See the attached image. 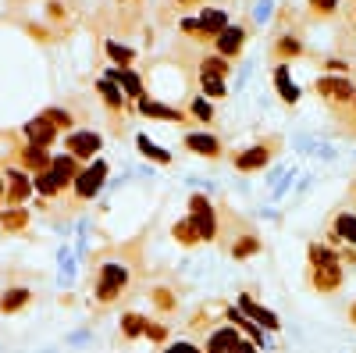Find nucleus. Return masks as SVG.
<instances>
[{
    "instance_id": "f257e3e1",
    "label": "nucleus",
    "mask_w": 356,
    "mask_h": 353,
    "mask_svg": "<svg viewBox=\"0 0 356 353\" xmlns=\"http://www.w3.org/2000/svg\"><path fill=\"white\" fill-rule=\"evenodd\" d=\"M307 257H310V285L321 292V297L339 292V289H342V279H346L342 257H339L328 243H310Z\"/></svg>"
},
{
    "instance_id": "f03ea898",
    "label": "nucleus",
    "mask_w": 356,
    "mask_h": 353,
    "mask_svg": "<svg viewBox=\"0 0 356 353\" xmlns=\"http://www.w3.org/2000/svg\"><path fill=\"white\" fill-rule=\"evenodd\" d=\"M79 171H82V164H79L72 154H54L50 168L40 171V175H33V189H36L40 196L54 200V196H61L65 189H72V182H75Z\"/></svg>"
},
{
    "instance_id": "7ed1b4c3",
    "label": "nucleus",
    "mask_w": 356,
    "mask_h": 353,
    "mask_svg": "<svg viewBox=\"0 0 356 353\" xmlns=\"http://www.w3.org/2000/svg\"><path fill=\"white\" fill-rule=\"evenodd\" d=\"M107 161L104 157H97V161H89L79 175H75V182H72V200L75 203H89L104 186H107Z\"/></svg>"
},
{
    "instance_id": "20e7f679",
    "label": "nucleus",
    "mask_w": 356,
    "mask_h": 353,
    "mask_svg": "<svg viewBox=\"0 0 356 353\" xmlns=\"http://www.w3.org/2000/svg\"><path fill=\"white\" fill-rule=\"evenodd\" d=\"M129 289V268L122 260H107L97 272V304H114Z\"/></svg>"
},
{
    "instance_id": "39448f33",
    "label": "nucleus",
    "mask_w": 356,
    "mask_h": 353,
    "mask_svg": "<svg viewBox=\"0 0 356 353\" xmlns=\"http://www.w3.org/2000/svg\"><path fill=\"white\" fill-rule=\"evenodd\" d=\"M189 221H193V228L200 235V243H214L218 240V232H221L218 211H214V203L207 200L203 193H193L189 196Z\"/></svg>"
},
{
    "instance_id": "423d86ee",
    "label": "nucleus",
    "mask_w": 356,
    "mask_h": 353,
    "mask_svg": "<svg viewBox=\"0 0 356 353\" xmlns=\"http://www.w3.org/2000/svg\"><path fill=\"white\" fill-rule=\"evenodd\" d=\"M314 90L324 104H332V107H342V104H353L356 97V82L349 75H321L314 82Z\"/></svg>"
},
{
    "instance_id": "0eeeda50",
    "label": "nucleus",
    "mask_w": 356,
    "mask_h": 353,
    "mask_svg": "<svg viewBox=\"0 0 356 353\" xmlns=\"http://www.w3.org/2000/svg\"><path fill=\"white\" fill-rule=\"evenodd\" d=\"M65 150L79 161V164H89V161H97V154L104 150V136L93 132V129H72L65 136Z\"/></svg>"
},
{
    "instance_id": "6e6552de",
    "label": "nucleus",
    "mask_w": 356,
    "mask_h": 353,
    "mask_svg": "<svg viewBox=\"0 0 356 353\" xmlns=\"http://www.w3.org/2000/svg\"><path fill=\"white\" fill-rule=\"evenodd\" d=\"M275 146H278V139H267V143H253V146H246V150H239L232 157V164H235V171H264L267 168V161L275 157Z\"/></svg>"
},
{
    "instance_id": "1a4fd4ad",
    "label": "nucleus",
    "mask_w": 356,
    "mask_h": 353,
    "mask_svg": "<svg viewBox=\"0 0 356 353\" xmlns=\"http://www.w3.org/2000/svg\"><path fill=\"white\" fill-rule=\"evenodd\" d=\"M182 146L189 154H196V157H207V161H218L221 154H225V146H221V139L214 136V132H186L182 136Z\"/></svg>"
},
{
    "instance_id": "9d476101",
    "label": "nucleus",
    "mask_w": 356,
    "mask_h": 353,
    "mask_svg": "<svg viewBox=\"0 0 356 353\" xmlns=\"http://www.w3.org/2000/svg\"><path fill=\"white\" fill-rule=\"evenodd\" d=\"M4 186H8V207H18V203H25L29 196H33V175L22 171V168H8L4 171Z\"/></svg>"
},
{
    "instance_id": "9b49d317",
    "label": "nucleus",
    "mask_w": 356,
    "mask_h": 353,
    "mask_svg": "<svg viewBox=\"0 0 356 353\" xmlns=\"http://www.w3.org/2000/svg\"><path fill=\"white\" fill-rule=\"evenodd\" d=\"M104 79H111V82H114L118 90H122L132 104H139V100L146 97V86H143V79H139L132 68H118V65H114V68H107V72H104Z\"/></svg>"
},
{
    "instance_id": "f8f14e48",
    "label": "nucleus",
    "mask_w": 356,
    "mask_h": 353,
    "mask_svg": "<svg viewBox=\"0 0 356 353\" xmlns=\"http://www.w3.org/2000/svg\"><path fill=\"white\" fill-rule=\"evenodd\" d=\"M239 311L253 321V325H260L264 332H278L282 329V317L275 314V311H267V307H260L253 297H250V292H243V297H239Z\"/></svg>"
},
{
    "instance_id": "ddd939ff",
    "label": "nucleus",
    "mask_w": 356,
    "mask_h": 353,
    "mask_svg": "<svg viewBox=\"0 0 356 353\" xmlns=\"http://www.w3.org/2000/svg\"><path fill=\"white\" fill-rule=\"evenodd\" d=\"M50 161H54V154L47 150V146H33V143L18 146V168H22V171H29V175L47 171V168H50Z\"/></svg>"
},
{
    "instance_id": "4468645a",
    "label": "nucleus",
    "mask_w": 356,
    "mask_h": 353,
    "mask_svg": "<svg viewBox=\"0 0 356 353\" xmlns=\"http://www.w3.org/2000/svg\"><path fill=\"white\" fill-rule=\"evenodd\" d=\"M22 136H25V143H33V146H54V139H57V129L47 122L43 114H36V118H29V122L22 125Z\"/></svg>"
},
{
    "instance_id": "2eb2a0df",
    "label": "nucleus",
    "mask_w": 356,
    "mask_h": 353,
    "mask_svg": "<svg viewBox=\"0 0 356 353\" xmlns=\"http://www.w3.org/2000/svg\"><path fill=\"white\" fill-rule=\"evenodd\" d=\"M243 47H246V29H243V25H228L225 33L214 40V50L225 57V61L239 57V54H243Z\"/></svg>"
},
{
    "instance_id": "dca6fc26",
    "label": "nucleus",
    "mask_w": 356,
    "mask_h": 353,
    "mask_svg": "<svg viewBox=\"0 0 356 353\" xmlns=\"http://www.w3.org/2000/svg\"><path fill=\"white\" fill-rule=\"evenodd\" d=\"M136 107H139L143 118H157V122H178V125L186 122V111H182V107H168V104H161V100H154V97H143Z\"/></svg>"
},
{
    "instance_id": "f3484780",
    "label": "nucleus",
    "mask_w": 356,
    "mask_h": 353,
    "mask_svg": "<svg viewBox=\"0 0 356 353\" xmlns=\"http://www.w3.org/2000/svg\"><path fill=\"white\" fill-rule=\"evenodd\" d=\"M335 243L356 246V211H342V214H335L332 232H328V246H335Z\"/></svg>"
},
{
    "instance_id": "a211bd4d",
    "label": "nucleus",
    "mask_w": 356,
    "mask_h": 353,
    "mask_svg": "<svg viewBox=\"0 0 356 353\" xmlns=\"http://www.w3.org/2000/svg\"><path fill=\"white\" fill-rule=\"evenodd\" d=\"M196 22H200V36H203V43H207V40H218L225 29H228V11H221V8H203Z\"/></svg>"
},
{
    "instance_id": "6ab92c4d",
    "label": "nucleus",
    "mask_w": 356,
    "mask_h": 353,
    "mask_svg": "<svg viewBox=\"0 0 356 353\" xmlns=\"http://www.w3.org/2000/svg\"><path fill=\"white\" fill-rule=\"evenodd\" d=\"M239 339H243V332L235 329V325H221V329H214V332H211V339H207L203 353H232Z\"/></svg>"
},
{
    "instance_id": "aec40b11",
    "label": "nucleus",
    "mask_w": 356,
    "mask_h": 353,
    "mask_svg": "<svg viewBox=\"0 0 356 353\" xmlns=\"http://www.w3.org/2000/svg\"><path fill=\"white\" fill-rule=\"evenodd\" d=\"M275 90H278V97H282L285 104H296V100L303 97V90L292 82V75H289V65H285V61H278V65H275Z\"/></svg>"
},
{
    "instance_id": "412c9836",
    "label": "nucleus",
    "mask_w": 356,
    "mask_h": 353,
    "mask_svg": "<svg viewBox=\"0 0 356 353\" xmlns=\"http://www.w3.org/2000/svg\"><path fill=\"white\" fill-rule=\"evenodd\" d=\"M228 325H235V329H239V332H246L250 336V343H257L260 350L267 346V332L260 329V325H253V321L243 314V311H235V307H228Z\"/></svg>"
},
{
    "instance_id": "4be33fe9",
    "label": "nucleus",
    "mask_w": 356,
    "mask_h": 353,
    "mask_svg": "<svg viewBox=\"0 0 356 353\" xmlns=\"http://www.w3.org/2000/svg\"><path fill=\"white\" fill-rule=\"evenodd\" d=\"M97 93H100V100L107 104V111H114V114H122V111L129 107V97L118 90L111 79H97Z\"/></svg>"
},
{
    "instance_id": "5701e85b",
    "label": "nucleus",
    "mask_w": 356,
    "mask_h": 353,
    "mask_svg": "<svg viewBox=\"0 0 356 353\" xmlns=\"http://www.w3.org/2000/svg\"><path fill=\"white\" fill-rule=\"evenodd\" d=\"M136 150L146 157V161H154V164H171V150H164L161 143H154L150 136H136Z\"/></svg>"
},
{
    "instance_id": "b1692460",
    "label": "nucleus",
    "mask_w": 356,
    "mask_h": 353,
    "mask_svg": "<svg viewBox=\"0 0 356 353\" xmlns=\"http://www.w3.org/2000/svg\"><path fill=\"white\" fill-rule=\"evenodd\" d=\"M29 300H33V292H29L25 285H15V289H8V292H0V311L15 314V311L29 307Z\"/></svg>"
},
{
    "instance_id": "393cba45",
    "label": "nucleus",
    "mask_w": 356,
    "mask_h": 353,
    "mask_svg": "<svg viewBox=\"0 0 356 353\" xmlns=\"http://www.w3.org/2000/svg\"><path fill=\"white\" fill-rule=\"evenodd\" d=\"M25 225H29V207H25V203L0 211V228H4V232H25Z\"/></svg>"
},
{
    "instance_id": "a878e982",
    "label": "nucleus",
    "mask_w": 356,
    "mask_h": 353,
    "mask_svg": "<svg viewBox=\"0 0 356 353\" xmlns=\"http://www.w3.org/2000/svg\"><path fill=\"white\" fill-rule=\"evenodd\" d=\"M200 93L207 100H225L228 97V82L218 79V75H200Z\"/></svg>"
},
{
    "instance_id": "bb28decb",
    "label": "nucleus",
    "mask_w": 356,
    "mask_h": 353,
    "mask_svg": "<svg viewBox=\"0 0 356 353\" xmlns=\"http://www.w3.org/2000/svg\"><path fill=\"white\" fill-rule=\"evenodd\" d=\"M171 240H175L178 246H186V250H189V246H196V243H200V235H196L193 221H189V218H182V221H175V225H171Z\"/></svg>"
},
{
    "instance_id": "cd10ccee",
    "label": "nucleus",
    "mask_w": 356,
    "mask_h": 353,
    "mask_svg": "<svg viewBox=\"0 0 356 353\" xmlns=\"http://www.w3.org/2000/svg\"><path fill=\"white\" fill-rule=\"evenodd\" d=\"M275 54H278V61H285L289 65V57H303V40L300 36H278V43H275Z\"/></svg>"
},
{
    "instance_id": "c85d7f7f",
    "label": "nucleus",
    "mask_w": 356,
    "mask_h": 353,
    "mask_svg": "<svg viewBox=\"0 0 356 353\" xmlns=\"http://www.w3.org/2000/svg\"><path fill=\"white\" fill-rule=\"evenodd\" d=\"M260 246H264V243L257 240V235H253V232H246V235H239V240L232 243V257H235V260H246V257L260 253Z\"/></svg>"
},
{
    "instance_id": "c756f323",
    "label": "nucleus",
    "mask_w": 356,
    "mask_h": 353,
    "mask_svg": "<svg viewBox=\"0 0 356 353\" xmlns=\"http://www.w3.org/2000/svg\"><path fill=\"white\" fill-rule=\"evenodd\" d=\"M146 321H150V317H143V314H136V311H125V314H122V336H125V339H139V336L146 332Z\"/></svg>"
},
{
    "instance_id": "7c9ffc66",
    "label": "nucleus",
    "mask_w": 356,
    "mask_h": 353,
    "mask_svg": "<svg viewBox=\"0 0 356 353\" xmlns=\"http://www.w3.org/2000/svg\"><path fill=\"white\" fill-rule=\"evenodd\" d=\"M232 72V61H225L221 54H211V57H203L200 61V75H218V79H228Z\"/></svg>"
},
{
    "instance_id": "2f4dec72",
    "label": "nucleus",
    "mask_w": 356,
    "mask_h": 353,
    "mask_svg": "<svg viewBox=\"0 0 356 353\" xmlns=\"http://www.w3.org/2000/svg\"><path fill=\"white\" fill-rule=\"evenodd\" d=\"M43 118H47L57 132H72V129H75V118H72V111H65V107H47Z\"/></svg>"
},
{
    "instance_id": "473e14b6",
    "label": "nucleus",
    "mask_w": 356,
    "mask_h": 353,
    "mask_svg": "<svg viewBox=\"0 0 356 353\" xmlns=\"http://www.w3.org/2000/svg\"><path fill=\"white\" fill-rule=\"evenodd\" d=\"M107 57L118 65V68H129L132 61H136V50L132 47H125V43H114V40H107Z\"/></svg>"
},
{
    "instance_id": "72a5a7b5",
    "label": "nucleus",
    "mask_w": 356,
    "mask_h": 353,
    "mask_svg": "<svg viewBox=\"0 0 356 353\" xmlns=\"http://www.w3.org/2000/svg\"><path fill=\"white\" fill-rule=\"evenodd\" d=\"M189 114L196 118V122L211 125V122H214V100H207V97H193V104H189Z\"/></svg>"
},
{
    "instance_id": "f704fd0d",
    "label": "nucleus",
    "mask_w": 356,
    "mask_h": 353,
    "mask_svg": "<svg viewBox=\"0 0 356 353\" xmlns=\"http://www.w3.org/2000/svg\"><path fill=\"white\" fill-rule=\"evenodd\" d=\"M150 300H154V307H157V311H164V314H168V311H175V292H171V289H164V285H157V289L150 292Z\"/></svg>"
},
{
    "instance_id": "c9c22d12",
    "label": "nucleus",
    "mask_w": 356,
    "mask_h": 353,
    "mask_svg": "<svg viewBox=\"0 0 356 353\" xmlns=\"http://www.w3.org/2000/svg\"><path fill=\"white\" fill-rule=\"evenodd\" d=\"M310 11H314L317 18H328V15L339 11V0H310Z\"/></svg>"
},
{
    "instance_id": "e433bc0d",
    "label": "nucleus",
    "mask_w": 356,
    "mask_h": 353,
    "mask_svg": "<svg viewBox=\"0 0 356 353\" xmlns=\"http://www.w3.org/2000/svg\"><path fill=\"white\" fill-rule=\"evenodd\" d=\"M146 339H150V343H164L168 339V329L161 325V321H146V332H143Z\"/></svg>"
},
{
    "instance_id": "4c0bfd02",
    "label": "nucleus",
    "mask_w": 356,
    "mask_h": 353,
    "mask_svg": "<svg viewBox=\"0 0 356 353\" xmlns=\"http://www.w3.org/2000/svg\"><path fill=\"white\" fill-rule=\"evenodd\" d=\"M161 353H203V350H200L196 343H168Z\"/></svg>"
},
{
    "instance_id": "58836bf2",
    "label": "nucleus",
    "mask_w": 356,
    "mask_h": 353,
    "mask_svg": "<svg viewBox=\"0 0 356 353\" xmlns=\"http://www.w3.org/2000/svg\"><path fill=\"white\" fill-rule=\"evenodd\" d=\"M257 350H260L257 343H250V339H239V343H235V350H232V353H257Z\"/></svg>"
},
{
    "instance_id": "ea45409f",
    "label": "nucleus",
    "mask_w": 356,
    "mask_h": 353,
    "mask_svg": "<svg viewBox=\"0 0 356 353\" xmlns=\"http://www.w3.org/2000/svg\"><path fill=\"white\" fill-rule=\"evenodd\" d=\"M253 18H257V22H267V18H271V4H257Z\"/></svg>"
},
{
    "instance_id": "a19ab883",
    "label": "nucleus",
    "mask_w": 356,
    "mask_h": 353,
    "mask_svg": "<svg viewBox=\"0 0 356 353\" xmlns=\"http://www.w3.org/2000/svg\"><path fill=\"white\" fill-rule=\"evenodd\" d=\"M8 203V186H4V179H0V207Z\"/></svg>"
},
{
    "instance_id": "79ce46f5",
    "label": "nucleus",
    "mask_w": 356,
    "mask_h": 353,
    "mask_svg": "<svg viewBox=\"0 0 356 353\" xmlns=\"http://www.w3.org/2000/svg\"><path fill=\"white\" fill-rule=\"evenodd\" d=\"M178 4H182V8H193V4H200V0H178Z\"/></svg>"
},
{
    "instance_id": "37998d69",
    "label": "nucleus",
    "mask_w": 356,
    "mask_h": 353,
    "mask_svg": "<svg viewBox=\"0 0 356 353\" xmlns=\"http://www.w3.org/2000/svg\"><path fill=\"white\" fill-rule=\"evenodd\" d=\"M349 321H353V325H356V304L349 307Z\"/></svg>"
},
{
    "instance_id": "c03bdc74",
    "label": "nucleus",
    "mask_w": 356,
    "mask_h": 353,
    "mask_svg": "<svg viewBox=\"0 0 356 353\" xmlns=\"http://www.w3.org/2000/svg\"><path fill=\"white\" fill-rule=\"evenodd\" d=\"M353 111H356V97H353Z\"/></svg>"
}]
</instances>
